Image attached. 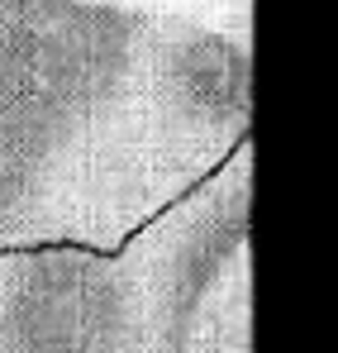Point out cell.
<instances>
[{
    "label": "cell",
    "mask_w": 338,
    "mask_h": 353,
    "mask_svg": "<svg viewBox=\"0 0 338 353\" xmlns=\"http://www.w3.org/2000/svg\"><path fill=\"white\" fill-rule=\"evenodd\" d=\"M229 5H233V14H238V19L248 14V0H229Z\"/></svg>",
    "instance_id": "4"
},
{
    "label": "cell",
    "mask_w": 338,
    "mask_h": 353,
    "mask_svg": "<svg viewBox=\"0 0 338 353\" xmlns=\"http://www.w3.org/2000/svg\"><path fill=\"white\" fill-rule=\"evenodd\" d=\"M243 34L119 0H0V253L124 248L248 143Z\"/></svg>",
    "instance_id": "1"
},
{
    "label": "cell",
    "mask_w": 338,
    "mask_h": 353,
    "mask_svg": "<svg viewBox=\"0 0 338 353\" xmlns=\"http://www.w3.org/2000/svg\"><path fill=\"white\" fill-rule=\"evenodd\" d=\"M248 143L124 248L0 253V353H191L205 301L248 263Z\"/></svg>",
    "instance_id": "2"
},
{
    "label": "cell",
    "mask_w": 338,
    "mask_h": 353,
    "mask_svg": "<svg viewBox=\"0 0 338 353\" xmlns=\"http://www.w3.org/2000/svg\"><path fill=\"white\" fill-rule=\"evenodd\" d=\"M191 353H253L248 339V263H238L200 310Z\"/></svg>",
    "instance_id": "3"
}]
</instances>
